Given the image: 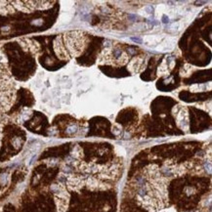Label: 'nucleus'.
I'll use <instances>...</instances> for the list:
<instances>
[{
    "mask_svg": "<svg viewBox=\"0 0 212 212\" xmlns=\"http://www.w3.org/2000/svg\"><path fill=\"white\" fill-rule=\"evenodd\" d=\"M0 54V113L8 111L15 99V81Z\"/></svg>",
    "mask_w": 212,
    "mask_h": 212,
    "instance_id": "obj_1",
    "label": "nucleus"
},
{
    "mask_svg": "<svg viewBox=\"0 0 212 212\" xmlns=\"http://www.w3.org/2000/svg\"><path fill=\"white\" fill-rule=\"evenodd\" d=\"M61 36L70 59L78 57L85 48L87 43V37L85 36V34L82 32L75 30V32H67Z\"/></svg>",
    "mask_w": 212,
    "mask_h": 212,
    "instance_id": "obj_2",
    "label": "nucleus"
},
{
    "mask_svg": "<svg viewBox=\"0 0 212 212\" xmlns=\"http://www.w3.org/2000/svg\"><path fill=\"white\" fill-rule=\"evenodd\" d=\"M15 10L32 13L34 10H44L52 6L53 1H11Z\"/></svg>",
    "mask_w": 212,
    "mask_h": 212,
    "instance_id": "obj_3",
    "label": "nucleus"
},
{
    "mask_svg": "<svg viewBox=\"0 0 212 212\" xmlns=\"http://www.w3.org/2000/svg\"><path fill=\"white\" fill-rule=\"evenodd\" d=\"M173 115L176 119L177 125L182 130L187 131L189 129V113L188 109L183 106H175L173 108Z\"/></svg>",
    "mask_w": 212,
    "mask_h": 212,
    "instance_id": "obj_4",
    "label": "nucleus"
},
{
    "mask_svg": "<svg viewBox=\"0 0 212 212\" xmlns=\"http://www.w3.org/2000/svg\"><path fill=\"white\" fill-rule=\"evenodd\" d=\"M146 63H147L146 59L142 57H135L129 62L127 68H128V70L132 74H137V73H142V71L145 70Z\"/></svg>",
    "mask_w": 212,
    "mask_h": 212,
    "instance_id": "obj_5",
    "label": "nucleus"
},
{
    "mask_svg": "<svg viewBox=\"0 0 212 212\" xmlns=\"http://www.w3.org/2000/svg\"><path fill=\"white\" fill-rule=\"evenodd\" d=\"M54 50L57 57L60 59V60H70V57H68L65 46L63 44V41H62L61 35L57 36L54 40Z\"/></svg>",
    "mask_w": 212,
    "mask_h": 212,
    "instance_id": "obj_6",
    "label": "nucleus"
},
{
    "mask_svg": "<svg viewBox=\"0 0 212 212\" xmlns=\"http://www.w3.org/2000/svg\"><path fill=\"white\" fill-rule=\"evenodd\" d=\"M176 41V38L173 37H165L155 49L158 52H170L175 48Z\"/></svg>",
    "mask_w": 212,
    "mask_h": 212,
    "instance_id": "obj_7",
    "label": "nucleus"
},
{
    "mask_svg": "<svg viewBox=\"0 0 212 212\" xmlns=\"http://www.w3.org/2000/svg\"><path fill=\"white\" fill-rule=\"evenodd\" d=\"M164 37L162 35H147L142 39V42H144L145 45L149 47H157L160 43L162 41Z\"/></svg>",
    "mask_w": 212,
    "mask_h": 212,
    "instance_id": "obj_8",
    "label": "nucleus"
},
{
    "mask_svg": "<svg viewBox=\"0 0 212 212\" xmlns=\"http://www.w3.org/2000/svg\"><path fill=\"white\" fill-rule=\"evenodd\" d=\"M169 73H170V68H169V65H168V61H167V59H165V60L162 62V64H161L157 68V75H160V76L168 75Z\"/></svg>",
    "mask_w": 212,
    "mask_h": 212,
    "instance_id": "obj_9",
    "label": "nucleus"
},
{
    "mask_svg": "<svg viewBox=\"0 0 212 212\" xmlns=\"http://www.w3.org/2000/svg\"><path fill=\"white\" fill-rule=\"evenodd\" d=\"M195 70V67L192 65H185L184 67L180 70V75L183 77L190 76V74L193 73V70Z\"/></svg>",
    "mask_w": 212,
    "mask_h": 212,
    "instance_id": "obj_10",
    "label": "nucleus"
},
{
    "mask_svg": "<svg viewBox=\"0 0 212 212\" xmlns=\"http://www.w3.org/2000/svg\"><path fill=\"white\" fill-rule=\"evenodd\" d=\"M71 19H73V13H70V11H64L63 13L61 14L59 21H60V23L68 24Z\"/></svg>",
    "mask_w": 212,
    "mask_h": 212,
    "instance_id": "obj_11",
    "label": "nucleus"
},
{
    "mask_svg": "<svg viewBox=\"0 0 212 212\" xmlns=\"http://www.w3.org/2000/svg\"><path fill=\"white\" fill-rule=\"evenodd\" d=\"M82 155V149L80 147L78 146H76V147H74L73 152H71V157H73L74 160H79L80 157H81Z\"/></svg>",
    "mask_w": 212,
    "mask_h": 212,
    "instance_id": "obj_12",
    "label": "nucleus"
},
{
    "mask_svg": "<svg viewBox=\"0 0 212 212\" xmlns=\"http://www.w3.org/2000/svg\"><path fill=\"white\" fill-rule=\"evenodd\" d=\"M166 10L167 8L164 5H158L157 7V10H155V15H157V17H162L166 13Z\"/></svg>",
    "mask_w": 212,
    "mask_h": 212,
    "instance_id": "obj_13",
    "label": "nucleus"
},
{
    "mask_svg": "<svg viewBox=\"0 0 212 212\" xmlns=\"http://www.w3.org/2000/svg\"><path fill=\"white\" fill-rule=\"evenodd\" d=\"M181 29H182V23H180V22H177V23L170 24V27H169V30L170 32H178V30H180Z\"/></svg>",
    "mask_w": 212,
    "mask_h": 212,
    "instance_id": "obj_14",
    "label": "nucleus"
},
{
    "mask_svg": "<svg viewBox=\"0 0 212 212\" xmlns=\"http://www.w3.org/2000/svg\"><path fill=\"white\" fill-rule=\"evenodd\" d=\"M203 87H204V85H202V84H195V85H193L191 87V91L192 92H201L203 90Z\"/></svg>",
    "mask_w": 212,
    "mask_h": 212,
    "instance_id": "obj_15",
    "label": "nucleus"
},
{
    "mask_svg": "<svg viewBox=\"0 0 212 212\" xmlns=\"http://www.w3.org/2000/svg\"><path fill=\"white\" fill-rule=\"evenodd\" d=\"M5 124V119H4V116H3V114L0 113V145H1V139H2V128H3V125Z\"/></svg>",
    "mask_w": 212,
    "mask_h": 212,
    "instance_id": "obj_16",
    "label": "nucleus"
},
{
    "mask_svg": "<svg viewBox=\"0 0 212 212\" xmlns=\"http://www.w3.org/2000/svg\"><path fill=\"white\" fill-rule=\"evenodd\" d=\"M76 130H77V126L74 125V124H73V125H70V127H68L67 132H68V134H73V133H75Z\"/></svg>",
    "mask_w": 212,
    "mask_h": 212,
    "instance_id": "obj_17",
    "label": "nucleus"
},
{
    "mask_svg": "<svg viewBox=\"0 0 212 212\" xmlns=\"http://www.w3.org/2000/svg\"><path fill=\"white\" fill-rule=\"evenodd\" d=\"M204 169L208 171V173H210L211 172V163H210V161H206V162L204 163Z\"/></svg>",
    "mask_w": 212,
    "mask_h": 212,
    "instance_id": "obj_18",
    "label": "nucleus"
},
{
    "mask_svg": "<svg viewBox=\"0 0 212 212\" xmlns=\"http://www.w3.org/2000/svg\"><path fill=\"white\" fill-rule=\"evenodd\" d=\"M37 21H38V22H33L32 24H42V22H41L42 20H37Z\"/></svg>",
    "mask_w": 212,
    "mask_h": 212,
    "instance_id": "obj_19",
    "label": "nucleus"
},
{
    "mask_svg": "<svg viewBox=\"0 0 212 212\" xmlns=\"http://www.w3.org/2000/svg\"><path fill=\"white\" fill-rule=\"evenodd\" d=\"M132 40L136 42H142V39H138V38H132Z\"/></svg>",
    "mask_w": 212,
    "mask_h": 212,
    "instance_id": "obj_20",
    "label": "nucleus"
}]
</instances>
